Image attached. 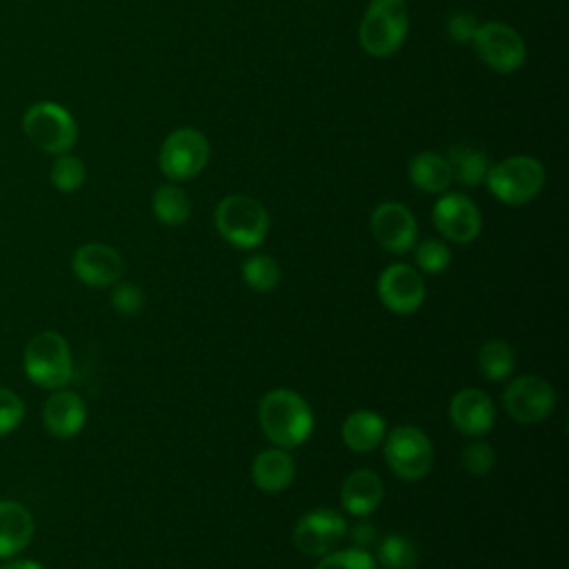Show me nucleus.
I'll use <instances>...</instances> for the list:
<instances>
[{"label":"nucleus","instance_id":"obj_1","mask_svg":"<svg viewBox=\"0 0 569 569\" xmlns=\"http://www.w3.org/2000/svg\"><path fill=\"white\" fill-rule=\"evenodd\" d=\"M258 420L264 436L280 449L300 447L313 431V411L293 389H271L264 393Z\"/></svg>","mask_w":569,"mask_h":569},{"label":"nucleus","instance_id":"obj_2","mask_svg":"<svg viewBox=\"0 0 569 569\" xmlns=\"http://www.w3.org/2000/svg\"><path fill=\"white\" fill-rule=\"evenodd\" d=\"M409 29V9L405 0H371L360 20V44L373 58L393 56Z\"/></svg>","mask_w":569,"mask_h":569},{"label":"nucleus","instance_id":"obj_3","mask_svg":"<svg viewBox=\"0 0 569 569\" xmlns=\"http://www.w3.org/2000/svg\"><path fill=\"white\" fill-rule=\"evenodd\" d=\"M27 378L42 389H62L73 376L71 349L64 336L58 331L36 333L22 356Z\"/></svg>","mask_w":569,"mask_h":569},{"label":"nucleus","instance_id":"obj_4","mask_svg":"<svg viewBox=\"0 0 569 569\" xmlns=\"http://www.w3.org/2000/svg\"><path fill=\"white\" fill-rule=\"evenodd\" d=\"M213 220L220 236L238 249H253L262 244L269 233L267 209L258 200L242 193L222 198L216 207Z\"/></svg>","mask_w":569,"mask_h":569},{"label":"nucleus","instance_id":"obj_5","mask_svg":"<svg viewBox=\"0 0 569 569\" xmlns=\"http://www.w3.org/2000/svg\"><path fill=\"white\" fill-rule=\"evenodd\" d=\"M22 131L40 151L60 156L69 153L78 138V124L73 116L58 102H36L22 116Z\"/></svg>","mask_w":569,"mask_h":569},{"label":"nucleus","instance_id":"obj_6","mask_svg":"<svg viewBox=\"0 0 569 569\" xmlns=\"http://www.w3.org/2000/svg\"><path fill=\"white\" fill-rule=\"evenodd\" d=\"M485 182L500 202L525 204L540 193L545 184V167L533 156H509L489 167Z\"/></svg>","mask_w":569,"mask_h":569},{"label":"nucleus","instance_id":"obj_7","mask_svg":"<svg viewBox=\"0 0 569 569\" xmlns=\"http://www.w3.org/2000/svg\"><path fill=\"white\" fill-rule=\"evenodd\" d=\"M385 460L402 480H420L433 462V445L429 436L413 425H398L385 433Z\"/></svg>","mask_w":569,"mask_h":569},{"label":"nucleus","instance_id":"obj_8","mask_svg":"<svg viewBox=\"0 0 569 569\" xmlns=\"http://www.w3.org/2000/svg\"><path fill=\"white\" fill-rule=\"evenodd\" d=\"M478 58L496 73H513L525 64L527 47L516 29L502 22L480 24L471 40Z\"/></svg>","mask_w":569,"mask_h":569},{"label":"nucleus","instance_id":"obj_9","mask_svg":"<svg viewBox=\"0 0 569 569\" xmlns=\"http://www.w3.org/2000/svg\"><path fill=\"white\" fill-rule=\"evenodd\" d=\"M207 160L209 142L200 131L191 127H182L169 133L158 156L160 171L171 180H189L198 176L204 169Z\"/></svg>","mask_w":569,"mask_h":569},{"label":"nucleus","instance_id":"obj_10","mask_svg":"<svg viewBox=\"0 0 569 569\" xmlns=\"http://www.w3.org/2000/svg\"><path fill=\"white\" fill-rule=\"evenodd\" d=\"M505 411L516 420L525 425H533L545 420L553 407H556V391L553 387L540 378V376H518L513 378L505 393H502Z\"/></svg>","mask_w":569,"mask_h":569},{"label":"nucleus","instance_id":"obj_11","mask_svg":"<svg viewBox=\"0 0 569 569\" xmlns=\"http://www.w3.org/2000/svg\"><path fill=\"white\" fill-rule=\"evenodd\" d=\"M347 536V520L336 509L322 507L305 513L293 529L298 551L320 558L329 553Z\"/></svg>","mask_w":569,"mask_h":569},{"label":"nucleus","instance_id":"obj_12","mask_svg":"<svg viewBox=\"0 0 569 569\" xmlns=\"http://www.w3.org/2000/svg\"><path fill=\"white\" fill-rule=\"evenodd\" d=\"M378 296H380V302L391 313L407 316L420 309V305L425 302V280L413 267L405 262H396L380 273Z\"/></svg>","mask_w":569,"mask_h":569},{"label":"nucleus","instance_id":"obj_13","mask_svg":"<svg viewBox=\"0 0 569 569\" xmlns=\"http://www.w3.org/2000/svg\"><path fill=\"white\" fill-rule=\"evenodd\" d=\"M433 224L447 240L467 244L478 238L482 216L471 198L462 193H445L433 204Z\"/></svg>","mask_w":569,"mask_h":569},{"label":"nucleus","instance_id":"obj_14","mask_svg":"<svg viewBox=\"0 0 569 569\" xmlns=\"http://www.w3.org/2000/svg\"><path fill=\"white\" fill-rule=\"evenodd\" d=\"M369 227L376 242L391 253L409 251L418 238L416 218L402 202L378 204L371 213Z\"/></svg>","mask_w":569,"mask_h":569},{"label":"nucleus","instance_id":"obj_15","mask_svg":"<svg viewBox=\"0 0 569 569\" xmlns=\"http://www.w3.org/2000/svg\"><path fill=\"white\" fill-rule=\"evenodd\" d=\"M71 269L76 278L89 287H109L120 280L124 262L113 247L102 242H87L76 249Z\"/></svg>","mask_w":569,"mask_h":569},{"label":"nucleus","instance_id":"obj_16","mask_svg":"<svg viewBox=\"0 0 569 569\" xmlns=\"http://www.w3.org/2000/svg\"><path fill=\"white\" fill-rule=\"evenodd\" d=\"M449 418L460 433L482 436L493 427L496 407L485 391L476 387H467L451 398Z\"/></svg>","mask_w":569,"mask_h":569},{"label":"nucleus","instance_id":"obj_17","mask_svg":"<svg viewBox=\"0 0 569 569\" xmlns=\"http://www.w3.org/2000/svg\"><path fill=\"white\" fill-rule=\"evenodd\" d=\"M87 422V405L84 400L69 389H56L42 407V425L44 429L60 440L73 438L82 431Z\"/></svg>","mask_w":569,"mask_h":569},{"label":"nucleus","instance_id":"obj_18","mask_svg":"<svg viewBox=\"0 0 569 569\" xmlns=\"http://www.w3.org/2000/svg\"><path fill=\"white\" fill-rule=\"evenodd\" d=\"M385 496V487L378 473L369 471V469H358L351 471L340 489V502L342 507L358 518H365L369 513H373Z\"/></svg>","mask_w":569,"mask_h":569},{"label":"nucleus","instance_id":"obj_19","mask_svg":"<svg viewBox=\"0 0 569 569\" xmlns=\"http://www.w3.org/2000/svg\"><path fill=\"white\" fill-rule=\"evenodd\" d=\"M296 476V462L287 453V449L273 447L264 449L253 458L251 465V480L264 493H280L284 491Z\"/></svg>","mask_w":569,"mask_h":569},{"label":"nucleus","instance_id":"obj_20","mask_svg":"<svg viewBox=\"0 0 569 569\" xmlns=\"http://www.w3.org/2000/svg\"><path fill=\"white\" fill-rule=\"evenodd\" d=\"M33 538V516L16 500H0V558L20 553Z\"/></svg>","mask_w":569,"mask_h":569},{"label":"nucleus","instance_id":"obj_21","mask_svg":"<svg viewBox=\"0 0 569 569\" xmlns=\"http://www.w3.org/2000/svg\"><path fill=\"white\" fill-rule=\"evenodd\" d=\"M385 433L387 425L382 416L369 409L353 411L342 422V440L356 453L373 451L385 440Z\"/></svg>","mask_w":569,"mask_h":569},{"label":"nucleus","instance_id":"obj_22","mask_svg":"<svg viewBox=\"0 0 569 569\" xmlns=\"http://www.w3.org/2000/svg\"><path fill=\"white\" fill-rule=\"evenodd\" d=\"M411 182L427 193H442L451 184V167L445 156L436 151H420L409 162Z\"/></svg>","mask_w":569,"mask_h":569},{"label":"nucleus","instance_id":"obj_23","mask_svg":"<svg viewBox=\"0 0 569 569\" xmlns=\"http://www.w3.org/2000/svg\"><path fill=\"white\" fill-rule=\"evenodd\" d=\"M447 162L451 167V178L465 187H476V184L485 182L487 171H489L487 153L476 147H469V144L451 147Z\"/></svg>","mask_w":569,"mask_h":569},{"label":"nucleus","instance_id":"obj_24","mask_svg":"<svg viewBox=\"0 0 569 569\" xmlns=\"http://www.w3.org/2000/svg\"><path fill=\"white\" fill-rule=\"evenodd\" d=\"M151 207H153V216L167 227H178V224L187 222V218L191 213L189 196L176 184L158 187L153 191Z\"/></svg>","mask_w":569,"mask_h":569},{"label":"nucleus","instance_id":"obj_25","mask_svg":"<svg viewBox=\"0 0 569 569\" xmlns=\"http://www.w3.org/2000/svg\"><path fill=\"white\" fill-rule=\"evenodd\" d=\"M513 349L505 340H487L478 351V369L487 380H507L513 371Z\"/></svg>","mask_w":569,"mask_h":569},{"label":"nucleus","instance_id":"obj_26","mask_svg":"<svg viewBox=\"0 0 569 569\" xmlns=\"http://www.w3.org/2000/svg\"><path fill=\"white\" fill-rule=\"evenodd\" d=\"M376 558L385 569H413L418 549L409 538L391 533L376 545Z\"/></svg>","mask_w":569,"mask_h":569},{"label":"nucleus","instance_id":"obj_27","mask_svg":"<svg viewBox=\"0 0 569 569\" xmlns=\"http://www.w3.org/2000/svg\"><path fill=\"white\" fill-rule=\"evenodd\" d=\"M242 280L249 289L258 293H267L276 289V284L280 282V264L267 253L249 256L242 262Z\"/></svg>","mask_w":569,"mask_h":569},{"label":"nucleus","instance_id":"obj_28","mask_svg":"<svg viewBox=\"0 0 569 569\" xmlns=\"http://www.w3.org/2000/svg\"><path fill=\"white\" fill-rule=\"evenodd\" d=\"M51 184L62 191V193H71L78 191L84 184L87 178V169L84 162L71 153H60L53 164H51Z\"/></svg>","mask_w":569,"mask_h":569},{"label":"nucleus","instance_id":"obj_29","mask_svg":"<svg viewBox=\"0 0 569 569\" xmlns=\"http://www.w3.org/2000/svg\"><path fill=\"white\" fill-rule=\"evenodd\" d=\"M316 569H376V560L367 549L347 547L325 553Z\"/></svg>","mask_w":569,"mask_h":569},{"label":"nucleus","instance_id":"obj_30","mask_svg":"<svg viewBox=\"0 0 569 569\" xmlns=\"http://www.w3.org/2000/svg\"><path fill=\"white\" fill-rule=\"evenodd\" d=\"M416 262L418 267L425 271V273H440L449 267L451 262V251L445 242L436 240V238H429V240H422L416 249Z\"/></svg>","mask_w":569,"mask_h":569},{"label":"nucleus","instance_id":"obj_31","mask_svg":"<svg viewBox=\"0 0 569 569\" xmlns=\"http://www.w3.org/2000/svg\"><path fill=\"white\" fill-rule=\"evenodd\" d=\"M462 465L471 476H487L496 465V451L485 440H473L462 449Z\"/></svg>","mask_w":569,"mask_h":569},{"label":"nucleus","instance_id":"obj_32","mask_svg":"<svg viewBox=\"0 0 569 569\" xmlns=\"http://www.w3.org/2000/svg\"><path fill=\"white\" fill-rule=\"evenodd\" d=\"M22 418H24L22 398L11 389L0 387V438L18 429Z\"/></svg>","mask_w":569,"mask_h":569},{"label":"nucleus","instance_id":"obj_33","mask_svg":"<svg viewBox=\"0 0 569 569\" xmlns=\"http://www.w3.org/2000/svg\"><path fill=\"white\" fill-rule=\"evenodd\" d=\"M144 305L142 289L133 282H113L111 289V307L122 316H133Z\"/></svg>","mask_w":569,"mask_h":569},{"label":"nucleus","instance_id":"obj_34","mask_svg":"<svg viewBox=\"0 0 569 569\" xmlns=\"http://www.w3.org/2000/svg\"><path fill=\"white\" fill-rule=\"evenodd\" d=\"M478 27H480L478 18L467 11H456L447 22V31L456 42H471Z\"/></svg>","mask_w":569,"mask_h":569},{"label":"nucleus","instance_id":"obj_35","mask_svg":"<svg viewBox=\"0 0 569 569\" xmlns=\"http://www.w3.org/2000/svg\"><path fill=\"white\" fill-rule=\"evenodd\" d=\"M347 533L351 536L353 547H358V549H367V551H369L371 545H378V531H376L373 525L367 522V520L353 525L351 529H347Z\"/></svg>","mask_w":569,"mask_h":569},{"label":"nucleus","instance_id":"obj_36","mask_svg":"<svg viewBox=\"0 0 569 569\" xmlns=\"http://www.w3.org/2000/svg\"><path fill=\"white\" fill-rule=\"evenodd\" d=\"M0 569H44V567L40 562H36V560L16 558V560H7L4 565H0Z\"/></svg>","mask_w":569,"mask_h":569}]
</instances>
